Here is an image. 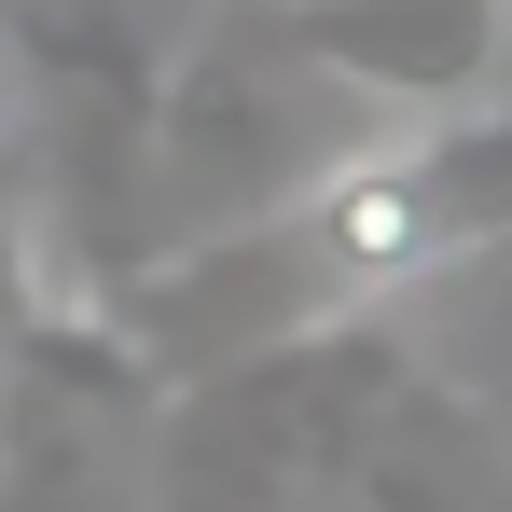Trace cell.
<instances>
[{
	"label": "cell",
	"instance_id": "cell-1",
	"mask_svg": "<svg viewBox=\"0 0 512 512\" xmlns=\"http://www.w3.org/2000/svg\"><path fill=\"white\" fill-rule=\"evenodd\" d=\"M0 111H14V97H0Z\"/></svg>",
	"mask_w": 512,
	"mask_h": 512
}]
</instances>
